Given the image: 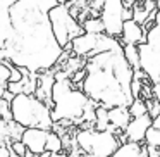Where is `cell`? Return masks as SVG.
Wrapping results in <instances>:
<instances>
[{
    "label": "cell",
    "instance_id": "1",
    "mask_svg": "<svg viewBox=\"0 0 160 157\" xmlns=\"http://www.w3.org/2000/svg\"><path fill=\"white\" fill-rule=\"evenodd\" d=\"M57 0H18L11 5L12 38L5 45L9 64L43 74L55 67L64 50L52 31L48 12Z\"/></svg>",
    "mask_w": 160,
    "mask_h": 157
},
{
    "label": "cell",
    "instance_id": "2",
    "mask_svg": "<svg viewBox=\"0 0 160 157\" xmlns=\"http://www.w3.org/2000/svg\"><path fill=\"white\" fill-rule=\"evenodd\" d=\"M86 78L83 81V93L97 105L105 109L129 107L134 102L131 83L134 71L124 57L122 45L110 52H102L86 59Z\"/></svg>",
    "mask_w": 160,
    "mask_h": 157
},
{
    "label": "cell",
    "instance_id": "3",
    "mask_svg": "<svg viewBox=\"0 0 160 157\" xmlns=\"http://www.w3.org/2000/svg\"><path fill=\"white\" fill-rule=\"evenodd\" d=\"M98 105L83 93V90L74 86L71 80L55 81L52 90V119L53 123L71 121L74 126H83L86 123L95 124V111Z\"/></svg>",
    "mask_w": 160,
    "mask_h": 157
},
{
    "label": "cell",
    "instance_id": "4",
    "mask_svg": "<svg viewBox=\"0 0 160 157\" xmlns=\"http://www.w3.org/2000/svg\"><path fill=\"white\" fill-rule=\"evenodd\" d=\"M12 121L24 129H45L52 131L53 119L52 109L36 95H16L11 104Z\"/></svg>",
    "mask_w": 160,
    "mask_h": 157
},
{
    "label": "cell",
    "instance_id": "5",
    "mask_svg": "<svg viewBox=\"0 0 160 157\" xmlns=\"http://www.w3.org/2000/svg\"><path fill=\"white\" fill-rule=\"evenodd\" d=\"M74 142L83 154L90 157H112L121 147L119 136L110 131H98L95 128L78 129Z\"/></svg>",
    "mask_w": 160,
    "mask_h": 157
},
{
    "label": "cell",
    "instance_id": "6",
    "mask_svg": "<svg viewBox=\"0 0 160 157\" xmlns=\"http://www.w3.org/2000/svg\"><path fill=\"white\" fill-rule=\"evenodd\" d=\"M48 19H50V24H52L53 36H55L57 43H59V47L62 50L67 45H71L72 40H76L78 36H81L84 33L81 23L71 14L69 5L57 4L48 12Z\"/></svg>",
    "mask_w": 160,
    "mask_h": 157
},
{
    "label": "cell",
    "instance_id": "7",
    "mask_svg": "<svg viewBox=\"0 0 160 157\" xmlns=\"http://www.w3.org/2000/svg\"><path fill=\"white\" fill-rule=\"evenodd\" d=\"M126 5L124 0H105L103 7L100 11V19L103 23L105 35L112 36V38H121L122 26H124L126 19Z\"/></svg>",
    "mask_w": 160,
    "mask_h": 157
},
{
    "label": "cell",
    "instance_id": "8",
    "mask_svg": "<svg viewBox=\"0 0 160 157\" xmlns=\"http://www.w3.org/2000/svg\"><path fill=\"white\" fill-rule=\"evenodd\" d=\"M139 52V69L146 74L152 85L160 83V50L153 49L148 43L138 45Z\"/></svg>",
    "mask_w": 160,
    "mask_h": 157
},
{
    "label": "cell",
    "instance_id": "9",
    "mask_svg": "<svg viewBox=\"0 0 160 157\" xmlns=\"http://www.w3.org/2000/svg\"><path fill=\"white\" fill-rule=\"evenodd\" d=\"M152 123H153V119L150 118L148 114L141 116V118L131 119V123L128 124V128H126V131H124L128 142H131V143H145L146 131L152 128Z\"/></svg>",
    "mask_w": 160,
    "mask_h": 157
},
{
    "label": "cell",
    "instance_id": "10",
    "mask_svg": "<svg viewBox=\"0 0 160 157\" xmlns=\"http://www.w3.org/2000/svg\"><path fill=\"white\" fill-rule=\"evenodd\" d=\"M48 133L50 131H45V129H35V128L24 129L21 142L26 145L28 152H31L33 155H40V154L47 152L45 147H47V138H48Z\"/></svg>",
    "mask_w": 160,
    "mask_h": 157
},
{
    "label": "cell",
    "instance_id": "11",
    "mask_svg": "<svg viewBox=\"0 0 160 157\" xmlns=\"http://www.w3.org/2000/svg\"><path fill=\"white\" fill-rule=\"evenodd\" d=\"M119 42L122 43V47L124 45L138 47L141 43H146V33L141 24H138L134 19H131V21H126L124 26H122V33H121Z\"/></svg>",
    "mask_w": 160,
    "mask_h": 157
},
{
    "label": "cell",
    "instance_id": "12",
    "mask_svg": "<svg viewBox=\"0 0 160 157\" xmlns=\"http://www.w3.org/2000/svg\"><path fill=\"white\" fill-rule=\"evenodd\" d=\"M18 0H0V50H4L12 38L11 24V5Z\"/></svg>",
    "mask_w": 160,
    "mask_h": 157
},
{
    "label": "cell",
    "instance_id": "13",
    "mask_svg": "<svg viewBox=\"0 0 160 157\" xmlns=\"http://www.w3.org/2000/svg\"><path fill=\"white\" fill-rule=\"evenodd\" d=\"M131 114H129L128 107H115V109H108V121L110 126L115 128L117 131H126L128 124L131 123Z\"/></svg>",
    "mask_w": 160,
    "mask_h": 157
},
{
    "label": "cell",
    "instance_id": "14",
    "mask_svg": "<svg viewBox=\"0 0 160 157\" xmlns=\"http://www.w3.org/2000/svg\"><path fill=\"white\" fill-rule=\"evenodd\" d=\"M112 157H150V150L145 143H122Z\"/></svg>",
    "mask_w": 160,
    "mask_h": 157
},
{
    "label": "cell",
    "instance_id": "15",
    "mask_svg": "<svg viewBox=\"0 0 160 157\" xmlns=\"http://www.w3.org/2000/svg\"><path fill=\"white\" fill-rule=\"evenodd\" d=\"M66 147H64V140L60 135H57L55 131H50L48 133V138H47V147L45 150L50 154H64L66 152Z\"/></svg>",
    "mask_w": 160,
    "mask_h": 157
},
{
    "label": "cell",
    "instance_id": "16",
    "mask_svg": "<svg viewBox=\"0 0 160 157\" xmlns=\"http://www.w3.org/2000/svg\"><path fill=\"white\" fill-rule=\"evenodd\" d=\"M81 26H83L84 33H91V35H103L105 33L103 23L100 18H86L81 23Z\"/></svg>",
    "mask_w": 160,
    "mask_h": 157
},
{
    "label": "cell",
    "instance_id": "17",
    "mask_svg": "<svg viewBox=\"0 0 160 157\" xmlns=\"http://www.w3.org/2000/svg\"><path fill=\"white\" fill-rule=\"evenodd\" d=\"M122 50H124V57L126 60H128V64L131 66V69L134 71H141L139 69V52H138V47L134 45H124L122 47Z\"/></svg>",
    "mask_w": 160,
    "mask_h": 157
},
{
    "label": "cell",
    "instance_id": "18",
    "mask_svg": "<svg viewBox=\"0 0 160 157\" xmlns=\"http://www.w3.org/2000/svg\"><path fill=\"white\" fill-rule=\"evenodd\" d=\"M129 114H131V118H141V116L148 114V109H146V102L141 100V98H136L134 102H132L131 105H129Z\"/></svg>",
    "mask_w": 160,
    "mask_h": 157
},
{
    "label": "cell",
    "instance_id": "19",
    "mask_svg": "<svg viewBox=\"0 0 160 157\" xmlns=\"http://www.w3.org/2000/svg\"><path fill=\"white\" fill-rule=\"evenodd\" d=\"M145 145L148 149H158L160 150V129L150 128L145 136Z\"/></svg>",
    "mask_w": 160,
    "mask_h": 157
},
{
    "label": "cell",
    "instance_id": "20",
    "mask_svg": "<svg viewBox=\"0 0 160 157\" xmlns=\"http://www.w3.org/2000/svg\"><path fill=\"white\" fill-rule=\"evenodd\" d=\"M146 43L153 49L160 50V24H155L148 33H146Z\"/></svg>",
    "mask_w": 160,
    "mask_h": 157
},
{
    "label": "cell",
    "instance_id": "21",
    "mask_svg": "<svg viewBox=\"0 0 160 157\" xmlns=\"http://www.w3.org/2000/svg\"><path fill=\"white\" fill-rule=\"evenodd\" d=\"M0 145H11V123L0 118Z\"/></svg>",
    "mask_w": 160,
    "mask_h": 157
},
{
    "label": "cell",
    "instance_id": "22",
    "mask_svg": "<svg viewBox=\"0 0 160 157\" xmlns=\"http://www.w3.org/2000/svg\"><path fill=\"white\" fill-rule=\"evenodd\" d=\"M0 118L4 121L11 123L12 121V111H11V102H7L5 98H0Z\"/></svg>",
    "mask_w": 160,
    "mask_h": 157
},
{
    "label": "cell",
    "instance_id": "23",
    "mask_svg": "<svg viewBox=\"0 0 160 157\" xmlns=\"http://www.w3.org/2000/svg\"><path fill=\"white\" fill-rule=\"evenodd\" d=\"M146 109H148V116L152 119H155V118H158V116H160V104L155 100V98L146 100Z\"/></svg>",
    "mask_w": 160,
    "mask_h": 157
},
{
    "label": "cell",
    "instance_id": "24",
    "mask_svg": "<svg viewBox=\"0 0 160 157\" xmlns=\"http://www.w3.org/2000/svg\"><path fill=\"white\" fill-rule=\"evenodd\" d=\"M9 147H11V150H12L14 155H18V157H26L28 155V149H26V145L22 142H12Z\"/></svg>",
    "mask_w": 160,
    "mask_h": 157
},
{
    "label": "cell",
    "instance_id": "25",
    "mask_svg": "<svg viewBox=\"0 0 160 157\" xmlns=\"http://www.w3.org/2000/svg\"><path fill=\"white\" fill-rule=\"evenodd\" d=\"M9 67H11V78H9V83H19V81H22V73L19 67L12 66V64H7Z\"/></svg>",
    "mask_w": 160,
    "mask_h": 157
},
{
    "label": "cell",
    "instance_id": "26",
    "mask_svg": "<svg viewBox=\"0 0 160 157\" xmlns=\"http://www.w3.org/2000/svg\"><path fill=\"white\" fill-rule=\"evenodd\" d=\"M9 78H11V67H9L7 64L0 62V81L9 83Z\"/></svg>",
    "mask_w": 160,
    "mask_h": 157
},
{
    "label": "cell",
    "instance_id": "27",
    "mask_svg": "<svg viewBox=\"0 0 160 157\" xmlns=\"http://www.w3.org/2000/svg\"><path fill=\"white\" fill-rule=\"evenodd\" d=\"M0 157H12V150L9 145H0Z\"/></svg>",
    "mask_w": 160,
    "mask_h": 157
},
{
    "label": "cell",
    "instance_id": "28",
    "mask_svg": "<svg viewBox=\"0 0 160 157\" xmlns=\"http://www.w3.org/2000/svg\"><path fill=\"white\" fill-rule=\"evenodd\" d=\"M153 98L160 104V83L153 85Z\"/></svg>",
    "mask_w": 160,
    "mask_h": 157
},
{
    "label": "cell",
    "instance_id": "29",
    "mask_svg": "<svg viewBox=\"0 0 160 157\" xmlns=\"http://www.w3.org/2000/svg\"><path fill=\"white\" fill-rule=\"evenodd\" d=\"M5 92H7V83L5 81H0V98L4 97Z\"/></svg>",
    "mask_w": 160,
    "mask_h": 157
},
{
    "label": "cell",
    "instance_id": "30",
    "mask_svg": "<svg viewBox=\"0 0 160 157\" xmlns=\"http://www.w3.org/2000/svg\"><path fill=\"white\" fill-rule=\"evenodd\" d=\"M152 128H155V129H160V116H158V118H155V119H153V123H152Z\"/></svg>",
    "mask_w": 160,
    "mask_h": 157
},
{
    "label": "cell",
    "instance_id": "31",
    "mask_svg": "<svg viewBox=\"0 0 160 157\" xmlns=\"http://www.w3.org/2000/svg\"><path fill=\"white\" fill-rule=\"evenodd\" d=\"M76 0H57V4H60V5H72Z\"/></svg>",
    "mask_w": 160,
    "mask_h": 157
},
{
    "label": "cell",
    "instance_id": "32",
    "mask_svg": "<svg viewBox=\"0 0 160 157\" xmlns=\"http://www.w3.org/2000/svg\"><path fill=\"white\" fill-rule=\"evenodd\" d=\"M150 150V157H160V150L158 149H148Z\"/></svg>",
    "mask_w": 160,
    "mask_h": 157
},
{
    "label": "cell",
    "instance_id": "33",
    "mask_svg": "<svg viewBox=\"0 0 160 157\" xmlns=\"http://www.w3.org/2000/svg\"><path fill=\"white\" fill-rule=\"evenodd\" d=\"M38 157H52V154H50V152H43V154H40Z\"/></svg>",
    "mask_w": 160,
    "mask_h": 157
},
{
    "label": "cell",
    "instance_id": "34",
    "mask_svg": "<svg viewBox=\"0 0 160 157\" xmlns=\"http://www.w3.org/2000/svg\"><path fill=\"white\" fill-rule=\"evenodd\" d=\"M79 157H90V155H86V154H83V152H81V154H79Z\"/></svg>",
    "mask_w": 160,
    "mask_h": 157
}]
</instances>
